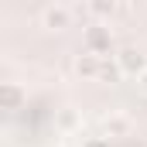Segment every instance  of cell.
<instances>
[{"label": "cell", "mask_w": 147, "mask_h": 147, "mask_svg": "<svg viewBox=\"0 0 147 147\" xmlns=\"http://www.w3.org/2000/svg\"><path fill=\"white\" fill-rule=\"evenodd\" d=\"M55 127H58L62 134H75V130L82 127L79 110H75V106H62V110H58V116H55Z\"/></svg>", "instance_id": "cell-7"}, {"label": "cell", "mask_w": 147, "mask_h": 147, "mask_svg": "<svg viewBox=\"0 0 147 147\" xmlns=\"http://www.w3.org/2000/svg\"><path fill=\"white\" fill-rule=\"evenodd\" d=\"M137 86H140V92H144V96H147V72L140 75V79H137Z\"/></svg>", "instance_id": "cell-10"}, {"label": "cell", "mask_w": 147, "mask_h": 147, "mask_svg": "<svg viewBox=\"0 0 147 147\" xmlns=\"http://www.w3.org/2000/svg\"><path fill=\"white\" fill-rule=\"evenodd\" d=\"M24 103H28V92H24L21 82H3V86H0V106H3V110L14 113V110H21Z\"/></svg>", "instance_id": "cell-6"}, {"label": "cell", "mask_w": 147, "mask_h": 147, "mask_svg": "<svg viewBox=\"0 0 147 147\" xmlns=\"http://www.w3.org/2000/svg\"><path fill=\"white\" fill-rule=\"evenodd\" d=\"M99 79H103V82H120V79H127V75H123V69L116 65V58H113V62L103 58V72H99Z\"/></svg>", "instance_id": "cell-9"}, {"label": "cell", "mask_w": 147, "mask_h": 147, "mask_svg": "<svg viewBox=\"0 0 147 147\" xmlns=\"http://www.w3.org/2000/svg\"><path fill=\"white\" fill-rule=\"evenodd\" d=\"M120 10V0H89V14L92 17H113Z\"/></svg>", "instance_id": "cell-8"}, {"label": "cell", "mask_w": 147, "mask_h": 147, "mask_svg": "<svg viewBox=\"0 0 147 147\" xmlns=\"http://www.w3.org/2000/svg\"><path fill=\"white\" fill-rule=\"evenodd\" d=\"M110 45H113V31L103 28V24H96V28H89V31L82 34V48L92 51V55H106Z\"/></svg>", "instance_id": "cell-3"}, {"label": "cell", "mask_w": 147, "mask_h": 147, "mask_svg": "<svg viewBox=\"0 0 147 147\" xmlns=\"http://www.w3.org/2000/svg\"><path fill=\"white\" fill-rule=\"evenodd\" d=\"M72 69L79 79H99V72H103V55H92V51H79L75 55V62H72Z\"/></svg>", "instance_id": "cell-4"}, {"label": "cell", "mask_w": 147, "mask_h": 147, "mask_svg": "<svg viewBox=\"0 0 147 147\" xmlns=\"http://www.w3.org/2000/svg\"><path fill=\"white\" fill-rule=\"evenodd\" d=\"M99 130H103L106 137H127V134L134 130V120H130L127 113H120V110H116V113H106V116H103Z\"/></svg>", "instance_id": "cell-5"}, {"label": "cell", "mask_w": 147, "mask_h": 147, "mask_svg": "<svg viewBox=\"0 0 147 147\" xmlns=\"http://www.w3.org/2000/svg\"><path fill=\"white\" fill-rule=\"evenodd\" d=\"M41 24H45V31L62 34V31H69V28H72V10H69L65 3H48V7H45V14H41Z\"/></svg>", "instance_id": "cell-2"}, {"label": "cell", "mask_w": 147, "mask_h": 147, "mask_svg": "<svg viewBox=\"0 0 147 147\" xmlns=\"http://www.w3.org/2000/svg\"><path fill=\"white\" fill-rule=\"evenodd\" d=\"M113 58H116V65L123 69V75H130V79H140V75L147 72V51H144V48H137V45L120 48Z\"/></svg>", "instance_id": "cell-1"}]
</instances>
